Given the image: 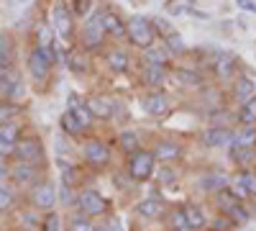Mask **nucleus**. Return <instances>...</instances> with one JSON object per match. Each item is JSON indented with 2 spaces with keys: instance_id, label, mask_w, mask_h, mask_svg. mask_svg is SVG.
I'll use <instances>...</instances> for the list:
<instances>
[{
  "instance_id": "7ed1b4c3",
  "label": "nucleus",
  "mask_w": 256,
  "mask_h": 231,
  "mask_svg": "<svg viewBox=\"0 0 256 231\" xmlns=\"http://www.w3.org/2000/svg\"><path fill=\"white\" fill-rule=\"evenodd\" d=\"M52 29H54V34H56V39H72L74 34H77V29H74V13H72V8L64 3V0H59V3L54 6V11H52Z\"/></svg>"
},
{
  "instance_id": "9b49d317",
  "label": "nucleus",
  "mask_w": 256,
  "mask_h": 231,
  "mask_svg": "<svg viewBox=\"0 0 256 231\" xmlns=\"http://www.w3.org/2000/svg\"><path fill=\"white\" fill-rule=\"evenodd\" d=\"M82 157L88 164L92 167H105V164H110V149H108V144L100 141V139H90L88 144L82 146Z\"/></svg>"
},
{
  "instance_id": "6ab92c4d",
  "label": "nucleus",
  "mask_w": 256,
  "mask_h": 231,
  "mask_svg": "<svg viewBox=\"0 0 256 231\" xmlns=\"http://www.w3.org/2000/svg\"><path fill=\"white\" fill-rule=\"evenodd\" d=\"M154 157H156L162 164H172V162H177V159L182 157V146H180L177 141H172V139H162V141H156V146H154Z\"/></svg>"
},
{
  "instance_id": "20e7f679",
  "label": "nucleus",
  "mask_w": 256,
  "mask_h": 231,
  "mask_svg": "<svg viewBox=\"0 0 256 231\" xmlns=\"http://www.w3.org/2000/svg\"><path fill=\"white\" fill-rule=\"evenodd\" d=\"M16 162H26V164H44V144L36 136H20L16 141Z\"/></svg>"
},
{
  "instance_id": "f3484780",
  "label": "nucleus",
  "mask_w": 256,
  "mask_h": 231,
  "mask_svg": "<svg viewBox=\"0 0 256 231\" xmlns=\"http://www.w3.org/2000/svg\"><path fill=\"white\" fill-rule=\"evenodd\" d=\"M38 167L41 164H26V162H13L10 164V180L16 185H36L38 177Z\"/></svg>"
},
{
  "instance_id": "7c9ffc66",
  "label": "nucleus",
  "mask_w": 256,
  "mask_h": 231,
  "mask_svg": "<svg viewBox=\"0 0 256 231\" xmlns=\"http://www.w3.org/2000/svg\"><path fill=\"white\" fill-rule=\"evenodd\" d=\"M233 182H238L244 190L248 193V198H256V172H251V170H246V167H244Z\"/></svg>"
},
{
  "instance_id": "f03ea898",
  "label": "nucleus",
  "mask_w": 256,
  "mask_h": 231,
  "mask_svg": "<svg viewBox=\"0 0 256 231\" xmlns=\"http://www.w3.org/2000/svg\"><path fill=\"white\" fill-rule=\"evenodd\" d=\"M126 41L136 49H148L156 41V31H154V24L152 18L146 16H128L126 18Z\"/></svg>"
},
{
  "instance_id": "4be33fe9",
  "label": "nucleus",
  "mask_w": 256,
  "mask_h": 231,
  "mask_svg": "<svg viewBox=\"0 0 256 231\" xmlns=\"http://www.w3.org/2000/svg\"><path fill=\"white\" fill-rule=\"evenodd\" d=\"M164 11L172 13V16H198V18H208L205 13L195 11L192 0H166V3H164Z\"/></svg>"
},
{
  "instance_id": "423d86ee",
  "label": "nucleus",
  "mask_w": 256,
  "mask_h": 231,
  "mask_svg": "<svg viewBox=\"0 0 256 231\" xmlns=\"http://www.w3.org/2000/svg\"><path fill=\"white\" fill-rule=\"evenodd\" d=\"M52 70H54V65L49 62V57L44 54V49H41V47H31V52L26 54V72L31 75V80L46 82L52 77Z\"/></svg>"
},
{
  "instance_id": "ea45409f",
  "label": "nucleus",
  "mask_w": 256,
  "mask_h": 231,
  "mask_svg": "<svg viewBox=\"0 0 256 231\" xmlns=\"http://www.w3.org/2000/svg\"><path fill=\"white\" fill-rule=\"evenodd\" d=\"M72 13H74V18H88L92 13V0H74Z\"/></svg>"
},
{
  "instance_id": "bb28decb",
  "label": "nucleus",
  "mask_w": 256,
  "mask_h": 231,
  "mask_svg": "<svg viewBox=\"0 0 256 231\" xmlns=\"http://www.w3.org/2000/svg\"><path fill=\"white\" fill-rule=\"evenodd\" d=\"M230 146H256V126H241L238 131H233Z\"/></svg>"
},
{
  "instance_id": "4468645a",
  "label": "nucleus",
  "mask_w": 256,
  "mask_h": 231,
  "mask_svg": "<svg viewBox=\"0 0 256 231\" xmlns=\"http://www.w3.org/2000/svg\"><path fill=\"white\" fill-rule=\"evenodd\" d=\"M84 103H88V108L92 111L95 121H110L116 116V103L108 95H88Z\"/></svg>"
},
{
  "instance_id": "a211bd4d",
  "label": "nucleus",
  "mask_w": 256,
  "mask_h": 231,
  "mask_svg": "<svg viewBox=\"0 0 256 231\" xmlns=\"http://www.w3.org/2000/svg\"><path fill=\"white\" fill-rule=\"evenodd\" d=\"M200 141L205 146H230L233 131L228 129V126H210V129H205L200 134Z\"/></svg>"
},
{
  "instance_id": "79ce46f5",
  "label": "nucleus",
  "mask_w": 256,
  "mask_h": 231,
  "mask_svg": "<svg viewBox=\"0 0 256 231\" xmlns=\"http://www.w3.org/2000/svg\"><path fill=\"white\" fill-rule=\"evenodd\" d=\"M156 180H159L162 185H172V182L177 180V172H174L169 164H162V167H159V172H156Z\"/></svg>"
},
{
  "instance_id": "b1692460",
  "label": "nucleus",
  "mask_w": 256,
  "mask_h": 231,
  "mask_svg": "<svg viewBox=\"0 0 256 231\" xmlns=\"http://www.w3.org/2000/svg\"><path fill=\"white\" fill-rule=\"evenodd\" d=\"M184 218H187V228L190 231H198V228H202L208 223L205 211H202L200 205H195V203H187L184 205Z\"/></svg>"
},
{
  "instance_id": "f8f14e48",
  "label": "nucleus",
  "mask_w": 256,
  "mask_h": 231,
  "mask_svg": "<svg viewBox=\"0 0 256 231\" xmlns=\"http://www.w3.org/2000/svg\"><path fill=\"white\" fill-rule=\"evenodd\" d=\"M105 67H108L113 75H126L131 70V54H128L123 47H108L105 49Z\"/></svg>"
},
{
  "instance_id": "412c9836",
  "label": "nucleus",
  "mask_w": 256,
  "mask_h": 231,
  "mask_svg": "<svg viewBox=\"0 0 256 231\" xmlns=\"http://www.w3.org/2000/svg\"><path fill=\"white\" fill-rule=\"evenodd\" d=\"M251 98H256V80L251 75H241L236 80V85H233V100L236 103H248Z\"/></svg>"
},
{
  "instance_id": "37998d69",
  "label": "nucleus",
  "mask_w": 256,
  "mask_h": 231,
  "mask_svg": "<svg viewBox=\"0 0 256 231\" xmlns=\"http://www.w3.org/2000/svg\"><path fill=\"white\" fill-rule=\"evenodd\" d=\"M38 226H41V231H62V221H59L56 213H46V218Z\"/></svg>"
},
{
  "instance_id": "5701e85b",
  "label": "nucleus",
  "mask_w": 256,
  "mask_h": 231,
  "mask_svg": "<svg viewBox=\"0 0 256 231\" xmlns=\"http://www.w3.org/2000/svg\"><path fill=\"white\" fill-rule=\"evenodd\" d=\"M136 213L141 218H159L164 213V200H159V198H144L136 205Z\"/></svg>"
},
{
  "instance_id": "58836bf2",
  "label": "nucleus",
  "mask_w": 256,
  "mask_h": 231,
  "mask_svg": "<svg viewBox=\"0 0 256 231\" xmlns=\"http://www.w3.org/2000/svg\"><path fill=\"white\" fill-rule=\"evenodd\" d=\"M13 203H16V195H13V190H10V187H6V185H0V213L10 211V208H13Z\"/></svg>"
},
{
  "instance_id": "9d476101",
  "label": "nucleus",
  "mask_w": 256,
  "mask_h": 231,
  "mask_svg": "<svg viewBox=\"0 0 256 231\" xmlns=\"http://www.w3.org/2000/svg\"><path fill=\"white\" fill-rule=\"evenodd\" d=\"M138 80L144 82L146 88H152V90H164L166 80H169V67H164V65H148V62H144L141 70H138Z\"/></svg>"
},
{
  "instance_id": "4c0bfd02",
  "label": "nucleus",
  "mask_w": 256,
  "mask_h": 231,
  "mask_svg": "<svg viewBox=\"0 0 256 231\" xmlns=\"http://www.w3.org/2000/svg\"><path fill=\"white\" fill-rule=\"evenodd\" d=\"M226 216H228L233 223H248V218H251V213L244 208V203H236V205H233Z\"/></svg>"
},
{
  "instance_id": "c03bdc74",
  "label": "nucleus",
  "mask_w": 256,
  "mask_h": 231,
  "mask_svg": "<svg viewBox=\"0 0 256 231\" xmlns=\"http://www.w3.org/2000/svg\"><path fill=\"white\" fill-rule=\"evenodd\" d=\"M177 77H180V82H187V85H200V82H202V77L198 72H192V70H184Z\"/></svg>"
},
{
  "instance_id": "aec40b11",
  "label": "nucleus",
  "mask_w": 256,
  "mask_h": 231,
  "mask_svg": "<svg viewBox=\"0 0 256 231\" xmlns=\"http://www.w3.org/2000/svg\"><path fill=\"white\" fill-rule=\"evenodd\" d=\"M172 59H174V54L169 52V47L164 44V41H162V44L154 41L148 49H144V62H148V65H164V67H169V65H172Z\"/></svg>"
},
{
  "instance_id": "72a5a7b5",
  "label": "nucleus",
  "mask_w": 256,
  "mask_h": 231,
  "mask_svg": "<svg viewBox=\"0 0 256 231\" xmlns=\"http://www.w3.org/2000/svg\"><path fill=\"white\" fill-rule=\"evenodd\" d=\"M18 111H20V106H16V103H10V100H0V126L16 121Z\"/></svg>"
},
{
  "instance_id": "6e6552de",
  "label": "nucleus",
  "mask_w": 256,
  "mask_h": 231,
  "mask_svg": "<svg viewBox=\"0 0 256 231\" xmlns=\"http://www.w3.org/2000/svg\"><path fill=\"white\" fill-rule=\"evenodd\" d=\"M77 208L82 216H102L108 211V200L98 190H82V193H77Z\"/></svg>"
},
{
  "instance_id": "ddd939ff",
  "label": "nucleus",
  "mask_w": 256,
  "mask_h": 231,
  "mask_svg": "<svg viewBox=\"0 0 256 231\" xmlns=\"http://www.w3.org/2000/svg\"><path fill=\"white\" fill-rule=\"evenodd\" d=\"M236 70H238V57L233 52H220L212 59V75L218 80H230L236 75Z\"/></svg>"
},
{
  "instance_id": "e433bc0d",
  "label": "nucleus",
  "mask_w": 256,
  "mask_h": 231,
  "mask_svg": "<svg viewBox=\"0 0 256 231\" xmlns=\"http://www.w3.org/2000/svg\"><path fill=\"white\" fill-rule=\"evenodd\" d=\"M162 41H164V44L169 47V52H172V54H182V52H184V41H182V36H180L177 31L166 34Z\"/></svg>"
},
{
  "instance_id": "8fccbe9b",
  "label": "nucleus",
  "mask_w": 256,
  "mask_h": 231,
  "mask_svg": "<svg viewBox=\"0 0 256 231\" xmlns=\"http://www.w3.org/2000/svg\"><path fill=\"white\" fill-rule=\"evenodd\" d=\"M238 6H241L244 11H251V13H256V3H251V0H238Z\"/></svg>"
},
{
  "instance_id": "2f4dec72",
  "label": "nucleus",
  "mask_w": 256,
  "mask_h": 231,
  "mask_svg": "<svg viewBox=\"0 0 256 231\" xmlns=\"http://www.w3.org/2000/svg\"><path fill=\"white\" fill-rule=\"evenodd\" d=\"M238 123L241 126H256V98H251L248 103H244V106L238 108Z\"/></svg>"
},
{
  "instance_id": "09e8293b",
  "label": "nucleus",
  "mask_w": 256,
  "mask_h": 231,
  "mask_svg": "<svg viewBox=\"0 0 256 231\" xmlns=\"http://www.w3.org/2000/svg\"><path fill=\"white\" fill-rule=\"evenodd\" d=\"M70 195H72V187L62 182V203H70V200H72Z\"/></svg>"
},
{
  "instance_id": "0eeeda50",
  "label": "nucleus",
  "mask_w": 256,
  "mask_h": 231,
  "mask_svg": "<svg viewBox=\"0 0 256 231\" xmlns=\"http://www.w3.org/2000/svg\"><path fill=\"white\" fill-rule=\"evenodd\" d=\"M141 108L154 116V118H162L172 111V100H169V93L166 90H148L144 98H141Z\"/></svg>"
},
{
  "instance_id": "49530a36",
  "label": "nucleus",
  "mask_w": 256,
  "mask_h": 231,
  "mask_svg": "<svg viewBox=\"0 0 256 231\" xmlns=\"http://www.w3.org/2000/svg\"><path fill=\"white\" fill-rule=\"evenodd\" d=\"M13 152H16V144H10V141H6V139H0V157H13Z\"/></svg>"
},
{
  "instance_id": "a18cd8bd",
  "label": "nucleus",
  "mask_w": 256,
  "mask_h": 231,
  "mask_svg": "<svg viewBox=\"0 0 256 231\" xmlns=\"http://www.w3.org/2000/svg\"><path fill=\"white\" fill-rule=\"evenodd\" d=\"M212 231H233V221L228 216H220L212 221Z\"/></svg>"
},
{
  "instance_id": "a878e982",
  "label": "nucleus",
  "mask_w": 256,
  "mask_h": 231,
  "mask_svg": "<svg viewBox=\"0 0 256 231\" xmlns=\"http://www.w3.org/2000/svg\"><path fill=\"white\" fill-rule=\"evenodd\" d=\"M118 146L123 149V154H134L141 149V136L136 131H120L118 134Z\"/></svg>"
},
{
  "instance_id": "c85d7f7f",
  "label": "nucleus",
  "mask_w": 256,
  "mask_h": 231,
  "mask_svg": "<svg viewBox=\"0 0 256 231\" xmlns=\"http://www.w3.org/2000/svg\"><path fill=\"white\" fill-rule=\"evenodd\" d=\"M59 126H62V131L67 134V136H80L84 129L80 126V121L74 118V113L72 111H64L62 116H59Z\"/></svg>"
},
{
  "instance_id": "f704fd0d",
  "label": "nucleus",
  "mask_w": 256,
  "mask_h": 231,
  "mask_svg": "<svg viewBox=\"0 0 256 231\" xmlns=\"http://www.w3.org/2000/svg\"><path fill=\"white\" fill-rule=\"evenodd\" d=\"M169 228L172 231H184L187 228V218H184V208H174V211H169V218H166Z\"/></svg>"
},
{
  "instance_id": "c9c22d12",
  "label": "nucleus",
  "mask_w": 256,
  "mask_h": 231,
  "mask_svg": "<svg viewBox=\"0 0 256 231\" xmlns=\"http://www.w3.org/2000/svg\"><path fill=\"white\" fill-rule=\"evenodd\" d=\"M13 49H16L13 36H10L8 31H0V62H3V59H10Z\"/></svg>"
},
{
  "instance_id": "a19ab883",
  "label": "nucleus",
  "mask_w": 256,
  "mask_h": 231,
  "mask_svg": "<svg viewBox=\"0 0 256 231\" xmlns=\"http://www.w3.org/2000/svg\"><path fill=\"white\" fill-rule=\"evenodd\" d=\"M70 231H98V228L92 226L90 218H82V213H80V216H74L70 221Z\"/></svg>"
},
{
  "instance_id": "c756f323",
  "label": "nucleus",
  "mask_w": 256,
  "mask_h": 231,
  "mask_svg": "<svg viewBox=\"0 0 256 231\" xmlns=\"http://www.w3.org/2000/svg\"><path fill=\"white\" fill-rule=\"evenodd\" d=\"M67 111H72L74 113V118L80 121V126H82V129H90V126L95 123V116H92V111L88 108V103H77V106L74 108H67Z\"/></svg>"
},
{
  "instance_id": "de8ad7c7",
  "label": "nucleus",
  "mask_w": 256,
  "mask_h": 231,
  "mask_svg": "<svg viewBox=\"0 0 256 231\" xmlns=\"http://www.w3.org/2000/svg\"><path fill=\"white\" fill-rule=\"evenodd\" d=\"M10 175V164L6 162V157H0V180H6Z\"/></svg>"
},
{
  "instance_id": "f257e3e1",
  "label": "nucleus",
  "mask_w": 256,
  "mask_h": 231,
  "mask_svg": "<svg viewBox=\"0 0 256 231\" xmlns=\"http://www.w3.org/2000/svg\"><path fill=\"white\" fill-rule=\"evenodd\" d=\"M108 44V34H105V24H102V11H92L84 18V26L80 31V49L82 52H102Z\"/></svg>"
},
{
  "instance_id": "2eb2a0df",
  "label": "nucleus",
  "mask_w": 256,
  "mask_h": 231,
  "mask_svg": "<svg viewBox=\"0 0 256 231\" xmlns=\"http://www.w3.org/2000/svg\"><path fill=\"white\" fill-rule=\"evenodd\" d=\"M64 65H67V70L72 72V75H88L90 72V54L88 52H82L80 47H74V49H67L64 52Z\"/></svg>"
},
{
  "instance_id": "dca6fc26",
  "label": "nucleus",
  "mask_w": 256,
  "mask_h": 231,
  "mask_svg": "<svg viewBox=\"0 0 256 231\" xmlns=\"http://www.w3.org/2000/svg\"><path fill=\"white\" fill-rule=\"evenodd\" d=\"M102 24H105V34L113 41H123L126 39V18L120 13H116L113 8L102 11Z\"/></svg>"
},
{
  "instance_id": "39448f33",
  "label": "nucleus",
  "mask_w": 256,
  "mask_h": 231,
  "mask_svg": "<svg viewBox=\"0 0 256 231\" xmlns=\"http://www.w3.org/2000/svg\"><path fill=\"white\" fill-rule=\"evenodd\" d=\"M156 170V157L154 152H146V149H138L131 154V159H128V175H131L136 182H144L154 175Z\"/></svg>"
},
{
  "instance_id": "cd10ccee",
  "label": "nucleus",
  "mask_w": 256,
  "mask_h": 231,
  "mask_svg": "<svg viewBox=\"0 0 256 231\" xmlns=\"http://www.w3.org/2000/svg\"><path fill=\"white\" fill-rule=\"evenodd\" d=\"M200 187H202V190H208V193H218V190H223V187H228V177H226V175H220V172L202 175Z\"/></svg>"
},
{
  "instance_id": "1a4fd4ad",
  "label": "nucleus",
  "mask_w": 256,
  "mask_h": 231,
  "mask_svg": "<svg viewBox=\"0 0 256 231\" xmlns=\"http://www.w3.org/2000/svg\"><path fill=\"white\" fill-rule=\"evenodd\" d=\"M59 195H56V187L44 180V182H36L34 190H31V205L38 208V211H52V208L56 205Z\"/></svg>"
},
{
  "instance_id": "393cba45",
  "label": "nucleus",
  "mask_w": 256,
  "mask_h": 231,
  "mask_svg": "<svg viewBox=\"0 0 256 231\" xmlns=\"http://www.w3.org/2000/svg\"><path fill=\"white\" fill-rule=\"evenodd\" d=\"M230 159L241 164V170H244V167L256 162V149L254 146H230Z\"/></svg>"
},
{
  "instance_id": "473e14b6",
  "label": "nucleus",
  "mask_w": 256,
  "mask_h": 231,
  "mask_svg": "<svg viewBox=\"0 0 256 231\" xmlns=\"http://www.w3.org/2000/svg\"><path fill=\"white\" fill-rule=\"evenodd\" d=\"M20 136H24V129H20V123L10 121V123H3V126H0V139H6V141L16 144Z\"/></svg>"
}]
</instances>
